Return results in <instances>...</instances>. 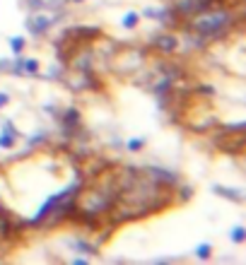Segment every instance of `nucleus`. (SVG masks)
<instances>
[{
  "label": "nucleus",
  "instance_id": "nucleus-16",
  "mask_svg": "<svg viewBox=\"0 0 246 265\" xmlns=\"http://www.w3.org/2000/svg\"><path fill=\"white\" fill-rule=\"evenodd\" d=\"M232 241H236V243L244 241V229H241V227H236L234 232H232Z\"/></svg>",
  "mask_w": 246,
  "mask_h": 265
},
{
  "label": "nucleus",
  "instance_id": "nucleus-9",
  "mask_svg": "<svg viewBox=\"0 0 246 265\" xmlns=\"http://www.w3.org/2000/svg\"><path fill=\"white\" fill-rule=\"evenodd\" d=\"M213 190H215V193H217V195H224V198H229V200H236V203H239V200H241V193H239V190H232V188H229V190H227V188H224V186H215Z\"/></svg>",
  "mask_w": 246,
  "mask_h": 265
},
{
  "label": "nucleus",
  "instance_id": "nucleus-7",
  "mask_svg": "<svg viewBox=\"0 0 246 265\" xmlns=\"http://www.w3.org/2000/svg\"><path fill=\"white\" fill-rule=\"evenodd\" d=\"M66 82L70 89H85V87H94L92 78L85 73V70H75V73H68L66 75Z\"/></svg>",
  "mask_w": 246,
  "mask_h": 265
},
{
  "label": "nucleus",
  "instance_id": "nucleus-1",
  "mask_svg": "<svg viewBox=\"0 0 246 265\" xmlns=\"http://www.w3.org/2000/svg\"><path fill=\"white\" fill-rule=\"evenodd\" d=\"M171 198L167 186H162L150 174H135L128 186L118 190L116 200L111 203V224H121L128 220H138L147 212L164 208Z\"/></svg>",
  "mask_w": 246,
  "mask_h": 265
},
{
  "label": "nucleus",
  "instance_id": "nucleus-4",
  "mask_svg": "<svg viewBox=\"0 0 246 265\" xmlns=\"http://www.w3.org/2000/svg\"><path fill=\"white\" fill-rule=\"evenodd\" d=\"M140 65H143V53L140 51H121V53H116V58H111V68L118 75L135 73Z\"/></svg>",
  "mask_w": 246,
  "mask_h": 265
},
{
  "label": "nucleus",
  "instance_id": "nucleus-2",
  "mask_svg": "<svg viewBox=\"0 0 246 265\" xmlns=\"http://www.w3.org/2000/svg\"><path fill=\"white\" fill-rule=\"evenodd\" d=\"M118 190H121V186H118V181H116V171H109V174H101L99 171V178H97L92 186L82 188V190L75 193V195H78V198L73 200V203H75V212H78L85 222H90V224L97 227L99 215L109 212L111 203L116 200V195H118Z\"/></svg>",
  "mask_w": 246,
  "mask_h": 265
},
{
  "label": "nucleus",
  "instance_id": "nucleus-12",
  "mask_svg": "<svg viewBox=\"0 0 246 265\" xmlns=\"http://www.w3.org/2000/svg\"><path fill=\"white\" fill-rule=\"evenodd\" d=\"M210 253H213V251H210V243H201V246H198V251H196V255H198L201 260H208Z\"/></svg>",
  "mask_w": 246,
  "mask_h": 265
},
{
  "label": "nucleus",
  "instance_id": "nucleus-20",
  "mask_svg": "<svg viewBox=\"0 0 246 265\" xmlns=\"http://www.w3.org/2000/svg\"><path fill=\"white\" fill-rule=\"evenodd\" d=\"M75 3H82V0H75Z\"/></svg>",
  "mask_w": 246,
  "mask_h": 265
},
{
  "label": "nucleus",
  "instance_id": "nucleus-10",
  "mask_svg": "<svg viewBox=\"0 0 246 265\" xmlns=\"http://www.w3.org/2000/svg\"><path fill=\"white\" fill-rule=\"evenodd\" d=\"M48 24H51L48 20H44V17H36V20H29V29L39 34V32H44L46 27H48Z\"/></svg>",
  "mask_w": 246,
  "mask_h": 265
},
{
  "label": "nucleus",
  "instance_id": "nucleus-6",
  "mask_svg": "<svg viewBox=\"0 0 246 265\" xmlns=\"http://www.w3.org/2000/svg\"><path fill=\"white\" fill-rule=\"evenodd\" d=\"M210 5H213V0H174V10L183 17H193Z\"/></svg>",
  "mask_w": 246,
  "mask_h": 265
},
{
  "label": "nucleus",
  "instance_id": "nucleus-18",
  "mask_svg": "<svg viewBox=\"0 0 246 265\" xmlns=\"http://www.w3.org/2000/svg\"><path fill=\"white\" fill-rule=\"evenodd\" d=\"M143 145H145V140H131V143H128V147H131V150H140V147H143Z\"/></svg>",
  "mask_w": 246,
  "mask_h": 265
},
{
  "label": "nucleus",
  "instance_id": "nucleus-14",
  "mask_svg": "<svg viewBox=\"0 0 246 265\" xmlns=\"http://www.w3.org/2000/svg\"><path fill=\"white\" fill-rule=\"evenodd\" d=\"M73 123H78V111H75V109H70V111H68V116H66V125H68V128H70Z\"/></svg>",
  "mask_w": 246,
  "mask_h": 265
},
{
  "label": "nucleus",
  "instance_id": "nucleus-11",
  "mask_svg": "<svg viewBox=\"0 0 246 265\" xmlns=\"http://www.w3.org/2000/svg\"><path fill=\"white\" fill-rule=\"evenodd\" d=\"M138 20H140V15H135V12H128V15L123 17V27H126V29H133L135 24H138Z\"/></svg>",
  "mask_w": 246,
  "mask_h": 265
},
{
  "label": "nucleus",
  "instance_id": "nucleus-5",
  "mask_svg": "<svg viewBox=\"0 0 246 265\" xmlns=\"http://www.w3.org/2000/svg\"><path fill=\"white\" fill-rule=\"evenodd\" d=\"M217 145H220L222 152H232V155L244 152V125L239 123L234 130H227V138H220Z\"/></svg>",
  "mask_w": 246,
  "mask_h": 265
},
{
  "label": "nucleus",
  "instance_id": "nucleus-15",
  "mask_svg": "<svg viewBox=\"0 0 246 265\" xmlns=\"http://www.w3.org/2000/svg\"><path fill=\"white\" fill-rule=\"evenodd\" d=\"M10 46H12V51H15V53H20V51L24 48V39H12Z\"/></svg>",
  "mask_w": 246,
  "mask_h": 265
},
{
  "label": "nucleus",
  "instance_id": "nucleus-3",
  "mask_svg": "<svg viewBox=\"0 0 246 265\" xmlns=\"http://www.w3.org/2000/svg\"><path fill=\"white\" fill-rule=\"evenodd\" d=\"M234 27V15L224 10H215L210 12L208 8L201 10L198 15L191 17V29L201 36H224L227 32H232Z\"/></svg>",
  "mask_w": 246,
  "mask_h": 265
},
{
  "label": "nucleus",
  "instance_id": "nucleus-17",
  "mask_svg": "<svg viewBox=\"0 0 246 265\" xmlns=\"http://www.w3.org/2000/svg\"><path fill=\"white\" fill-rule=\"evenodd\" d=\"M15 140H12V135H0V147H12Z\"/></svg>",
  "mask_w": 246,
  "mask_h": 265
},
{
  "label": "nucleus",
  "instance_id": "nucleus-8",
  "mask_svg": "<svg viewBox=\"0 0 246 265\" xmlns=\"http://www.w3.org/2000/svg\"><path fill=\"white\" fill-rule=\"evenodd\" d=\"M152 46L159 48L162 53H171V51L176 48V39H174L171 34H162V36H155V39H152Z\"/></svg>",
  "mask_w": 246,
  "mask_h": 265
},
{
  "label": "nucleus",
  "instance_id": "nucleus-13",
  "mask_svg": "<svg viewBox=\"0 0 246 265\" xmlns=\"http://www.w3.org/2000/svg\"><path fill=\"white\" fill-rule=\"evenodd\" d=\"M22 68L29 73V75H36V73H39V63H36V60H24Z\"/></svg>",
  "mask_w": 246,
  "mask_h": 265
},
{
  "label": "nucleus",
  "instance_id": "nucleus-19",
  "mask_svg": "<svg viewBox=\"0 0 246 265\" xmlns=\"http://www.w3.org/2000/svg\"><path fill=\"white\" fill-rule=\"evenodd\" d=\"M8 104V94H0V106H5Z\"/></svg>",
  "mask_w": 246,
  "mask_h": 265
}]
</instances>
